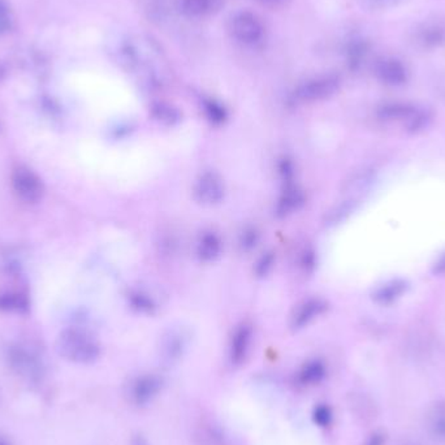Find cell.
<instances>
[{
  "instance_id": "4316f807",
  "label": "cell",
  "mask_w": 445,
  "mask_h": 445,
  "mask_svg": "<svg viewBox=\"0 0 445 445\" xmlns=\"http://www.w3.org/2000/svg\"><path fill=\"white\" fill-rule=\"evenodd\" d=\"M365 445H385V437L380 432H374L367 439Z\"/></svg>"
},
{
  "instance_id": "5bb4252c",
  "label": "cell",
  "mask_w": 445,
  "mask_h": 445,
  "mask_svg": "<svg viewBox=\"0 0 445 445\" xmlns=\"http://www.w3.org/2000/svg\"><path fill=\"white\" fill-rule=\"evenodd\" d=\"M221 252V243L218 235L207 232L202 235L197 244V257L202 262H212L218 258Z\"/></svg>"
},
{
  "instance_id": "8992f818",
  "label": "cell",
  "mask_w": 445,
  "mask_h": 445,
  "mask_svg": "<svg viewBox=\"0 0 445 445\" xmlns=\"http://www.w3.org/2000/svg\"><path fill=\"white\" fill-rule=\"evenodd\" d=\"M194 200L203 206H215L224 198V185L215 172L202 174L194 183Z\"/></svg>"
},
{
  "instance_id": "6da1fadb",
  "label": "cell",
  "mask_w": 445,
  "mask_h": 445,
  "mask_svg": "<svg viewBox=\"0 0 445 445\" xmlns=\"http://www.w3.org/2000/svg\"><path fill=\"white\" fill-rule=\"evenodd\" d=\"M56 350L61 357L75 363H93L101 354L96 339L79 328L61 332L56 341Z\"/></svg>"
},
{
  "instance_id": "2e32d148",
  "label": "cell",
  "mask_w": 445,
  "mask_h": 445,
  "mask_svg": "<svg viewBox=\"0 0 445 445\" xmlns=\"http://www.w3.org/2000/svg\"><path fill=\"white\" fill-rule=\"evenodd\" d=\"M183 11L192 18H203L218 11L220 0H183Z\"/></svg>"
},
{
  "instance_id": "d4e9b609",
  "label": "cell",
  "mask_w": 445,
  "mask_h": 445,
  "mask_svg": "<svg viewBox=\"0 0 445 445\" xmlns=\"http://www.w3.org/2000/svg\"><path fill=\"white\" fill-rule=\"evenodd\" d=\"M402 292V285H399V284H392V285H388V287H385V288L382 289L379 293H378V296L376 298L379 299V301H389V299H393L394 297H397V295H400Z\"/></svg>"
},
{
  "instance_id": "e0dca14e",
  "label": "cell",
  "mask_w": 445,
  "mask_h": 445,
  "mask_svg": "<svg viewBox=\"0 0 445 445\" xmlns=\"http://www.w3.org/2000/svg\"><path fill=\"white\" fill-rule=\"evenodd\" d=\"M129 304L140 314H153L157 309L154 299L142 290H134L129 295Z\"/></svg>"
},
{
  "instance_id": "ba28073f",
  "label": "cell",
  "mask_w": 445,
  "mask_h": 445,
  "mask_svg": "<svg viewBox=\"0 0 445 445\" xmlns=\"http://www.w3.org/2000/svg\"><path fill=\"white\" fill-rule=\"evenodd\" d=\"M163 388V379L155 374L137 376L129 385V399L137 406H146Z\"/></svg>"
},
{
  "instance_id": "83f0119b",
  "label": "cell",
  "mask_w": 445,
  "mask_h": 445,
  "mask_svg": "<svg viewBox=\"0 0 445 445\" xmlns=\"http://www.w3.org/2000/svg\"><path fill=\"white\" fill-rule=\"evenodd\" d=\"M435 273H437V275H445V255L437 263Z\"/></svg>"
},
{
  "instance_id": "44dd1931",
  "label": "cell",
  "mask_w": 445,
  "mask_h": 445,
  "mask_svg": "<svg viewBox=\"0 0 445 445\" xmlns=\"http://www.w3.org/2000/svg\"><path fill=\"white\" fill-rule=\"evenodd\" d=\"M27 299L21 295L7 293L0 296V310L6 311H20L27 309Z\"/></svg>"
},
{
  "instance_id": "3957f363",
  "label": "cell",
  "mask_w": 445,
  "mask_h": 445,
  "mask_svg": "<svg viewBox=\"0 0 445 445\" xmlns=\"http://www.w3.org/2000/svg\"><path fill=\"white\" fill-rule=\"evenodd\" d=\"M12 189L20 201L37 203L44 197V186L38 175L27 167H18L12 174Z\"/></svg>"
},
{
  "instance_id": "ffe728a7",
  "label": "cell",
  "mask_w": 445,
  "mask_h": 445,
  "mask_svg": "<svg viewBox=\"0 0 445 445\" xmlns=\"http://www.w3.org/2000/svg\"><path fill=\"white\" fill-rule=\"evenodd\" d=\"M311 417L318 427H330L333 422V411L327 404H318L313 409Z\"/></svg>"
},
{
  "instance_id": "9c48e42d",
  "label": "cell",
  "mask_w": 445,
  "mask_h": 445,
  "mask_svg": "<svg viewBox=\"0 0 445 445\" xmlns=\"http://www.w3.org/2000/svg\"><path fill=\"white\" fill-rule=\"evenodd\" d=\"M253 339V328L250 324L243 323L238 325L229 342L228 358L229 363L233 367L241 366L249 354Z\"/></svg>"
},
{
  "instance_id": "7402d4cb",
  "label": "cell",
  "mask_w": 445,
  "mask_h": 445,
  "mask_svg": "<svg viewBox=\"0 0 445 445\" xmlns=\"http://www.w3.org/2000/svg\"><path fill=\"white\" fill-rule=\"evenodd\" d=\"M431 427L439 439L445 440V406H437L435 409L431 419Z\"/></svg>"
},
{
  "instance_id": "7c38bea8",
  "label": "cell",
  "mask_w": 445,
  "mask_h": 445,
  "mask_svg": "<svg viewBox=\"0 0 445 445\" xmlns=\"http://www.w3.org/2000/svg\"><path fill=\"white\" fill-rule=\"evenodd\" d=\"M305 203V195L296 186H288L276 205V215L279 218H285L297 212Z\"/></svg>"
},
{
  "instance_id": "8fae6325",
  "label": "cell",
  "mask_w": 445,
  "mask_h": 445,
  "mask_svg": "<svg viewBox=\"0 0 445 445\" xmlns=\"http://www.w3.org/2000/svg\"><path fill=\"white\" fill-rule=\"evenodd\" d=\"M376 76L387 85H401L408 77L406 68L396 59H385L376 65Z\"/></svg>"
},
{
  "instance_id": "484cf974",
  "label": "cell",
  "mask_w": 445,
  "mask_h": 445,
  "mask_svg": "<svg viewBox=\"0 0 445 445\" xmlns=\"http://www.w3.org/2000/svg\"><path fill=\"white\" fill-rule=\"evenodd\" d=\"M8 27V18H7V8L4 3L0 0V32L6 30Z\"/></svg>"
},
{
  "instance_id": "ac0fdd59",
  "label": "cell",
  "mask_w": 445,
  "mask_h": 445,
  "mask_svg": "<svg viewBox=\"0 0 445 445\" xmlns=\"http://www.w3.org/2000/svg\"><path fill=\"white\" fill-rule=\"evenodd\" d=\"M200 437L205 445H228L227 437L214 423H207L202 427Z\"/></svg>"
},
{
  "instance_id": "52a82bcc",
  "label": "cell",
  "mask_w": 445,
  "mask_h": 445,
  "mask_svg": "<svg viewBox=\"0 0 445 445\" xmlns=\"http://www.w3.org/2000/svg\"><path fill=\"white\" fill-rule=\"evenodd\" d=\"M233 37L240 42L254 44L259 42L264 34L262 21L250 12H240L231 22Z\"/></svg>"
},
{
  "instance_id": "5b68a950",
  "label": "cell",
  "mask_w": 445,
  "mask_h": 445,
  "mask_svg": "<svg viewBox=\"0 0 445 445\" xmlns=\"http://www.w3.org/2000/svg\"><path fill=\"white\" fill-rule=\"evenodd\" d=\"M340 88V79L335 75H327L307 79L296 90L297 99L302 102H318L333 96Z\"/></svg>"
},
{
  "instance_id": "4dcf8cb0",
  "label": "cell",
  "mask_w": 445,
  "mask_h": 445,
  "mask_svg": "<svg viewBox=\"0 0 445 445\" xmlns=\"http://www.w3.org/2000/svg\"><path fill=\"white\" fill-rule=\"evenodd\" d=\"M0 445H9L4 439H0Z\"/></svg>"
},
{
  "instance_id": "7a4b0ae2",
  "label": "cell",
  "mask_w": 445,
  "mask_h": 445,
  "mask_svg": "<svg viewBox=\"0 0 445 445\" xmlns=\"http://www.w3.org/2000/svg\"><path fill=\"white\" fill-rule=\"evenodd\" d=\"M7 362L11 368L29 380H38L44 375V363L32 349L22 345H11L7 349Z\"/></svg>"
},
{
  "instance_id": "cb8c5ba5",
  "label": "cell",
  "mask_w": 445,
  "mask_h": 445,
  "mask_svg": "<svg viewBox=\"0 0 445 445\" xmlns=\"http://www.w3.org/2000/svg\"><path fill=\"white\" fill-rule=\"evenodd\" d=\"M272 263H273V255L272 253H267L263 255L262 258L258 261L255 266V273L258 276H264L269 273V271L272 269Z\"/></svg>"
},
{
  "instance_id": "4fadbf2b",
  "label": "cell",
  "mask_w": 445,
  "mask_h": 445,
  "mask_svg": "<svg viewBox=\"0 0 445 445\" xmlns=\"http://www.w3.org/2000/svg\"><path fill=\"white\" fill-rule=\"evenodd\" d=\"M327 376V367L321 359L307 361L301 370L298 371L297 380L304 387H311L322 383Z\"/></svg>"
},
{
  "instance_id": "30bf717a",
  "label": "cell",
  "mask_w": 445,
  "mask_h": 445,
  "mask_svg": "<svg viewBox=\"0 0 445 445\" xmlns=\"http://www.w3.org/2000/svg\"><path fill=\"white\" fill-rule=\"evenodd\" d=\"M327 309V304L321 298L306 299L297 307L290 319V327L293 330H301L311 323L315 318L323 314Z\"/></svg>"
},
{
  "instance_id": "d6986e66",
  "label": "cell",
  "mask_w": 445,
  "mask_h": 445,
  "mask_svg": "<svg viewBox=\"0 0 445 445\" xmlns=\"http://www.w3.org/2000/svg\"><path fill=\"white\" fill-rule=\"evenodd\" d=\"M203 111L212 124H221L227 119L226 108L214 99H205L203 101Z\"/></svg>"
},
{
  "instance_id": "277c9868",
  "label": "cell",
  "mask_w": 445,
  "mask_h": 445,
  "mask_svg": "<svg viewBox=\"0 0 445 445\" xmlns=\"http://www.w3.org/2000/svg\"><path fill=\"white\" fill-rule=\"evenodd\" d=\"M189 345V333L183 327H172L163 335L160 341V359L166 366L180 362Z\"/></svg>"
},
{
  "instance_id": "f1b7e54d",
  "label": "cell",
  "mask_w": 445,
  "mask_h": 445,
  "mask_svg": "<svg viewBox=\"0 0 445 445\" xmlns=\"http://www.w3.org/2000/svg\"><path fill=\"white\" fill-rule=\"evenodd\" d=\"M131 445H148V440L142 437V435H137V437H133Z\"/></svg>"
},
{
  "instance_id": "603a6c76",
  "label": "cell",
  "mask_w": 445,
  "mask_h": 445,
  "mask_svg": "<svg viewBox=\"0 0 445 445\" xmlns=\"http://www.w3.org/2000/svg\"><path fill=\"white\" fill-rule=\"evenodd\" d=\"M257 241H258V233L250 228V229H246L243 232L241 238H240V246L243 250L247 252V250L253 249L254 246L257 245Z\"/></svg>"
},
{
  "instance_id": "f546056e",
  "label": "cell",
  "mask_w": 445,
  "mask_h": 445,
  "mask_svg": "<svg viewBox=\"0 0 445 445\" xmlns=\"http://www.w3.org/2000/svg\"><path fill=\"white\" fill-rule=\"evenodd\" d=\"M258 1H261L263 4H269V6H273V4H278L280 1H283V0H258Z\"/></svg>"
},
{
  "instance_id": "9a60e30c",
  "label": "cell",
  "mask_w": 445,
  "mask_h": 445,
  "mask_svg": "<svg viewBox=\"0 0 445 445\" xmlns=\"http://www.w3.org/2000/svg\"><path fill=\"white\" fill-rule=\"evenodd\" d=\"M151 116L157 122L166 125V127H174L181 120V114L176 108L175 105H169L166 102H157L151 105L150 108Z\"/></svg>"
}]
</instances>
